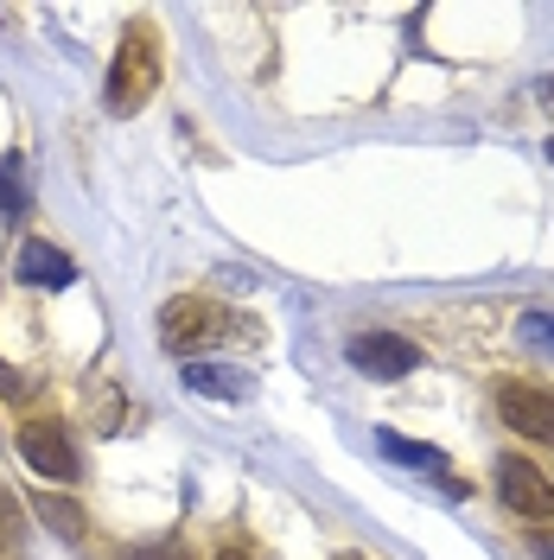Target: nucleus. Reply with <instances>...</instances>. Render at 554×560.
Wrapping results in <instances>:
<instances>
[{"mask_svg": "<svg viewBox=\"0 0 554 560\" xmlns=\"http://www.w3.org/2000/svg\"><path fill=\"white\" fill-rule=\"evenodd\" d=\"M153 83H160V38L147 20H135L122 45H115V65H108V108L115 115H135L147 96H153Z\"/></svg>", "mask_w": 554, "mask_h": 560, "instance_id": "1", "label": "nucleus"}, {"mask_svg": "<svg viewBox=\"0 0 554 560\" xmlns=\"http://www.w3.org/2000/svg\"><path fill=\"white\" fill-rule=\"evenodd\" d=\"M223 331H230V313H223L217 300H205V293H178V300H166V313H160V338H166V350H178V357L210 350Z\"/></svg>", "mask_w": 554, "mask_h": 560, "instance_id": "2", "label": "nucleus"}, {"mask_svg": "<svg viewBox=\"0 0 554 560\" xmlns=\"http://www.w3.org/2000/svg\"><path fill=\"white\" fill-rule=\"evenodd\" d=\"M20 458L33 465L45 485H77L83 478V458H77V446H70V433H65V420H26L20 427Z\"/></svg>", "mask_w": 554, "mask_h": 560, "instance_id": "3", "label": "nucleus"}, {"mask_svg": "<svg viewBox=\"0 0 554 560\" xmlns=\"http://www.w3.org/2000/svg\"><path fill=\"white\" fill-rule=\"evenodd\" d=\"M497 415H504L510 433L554 446V388H542V383H497Z\"/></svg>", "mask_w": 554, "mask_h": 560, "instance_id": "4", "label": "nucleus"}, {"mask_svg": "<svg viewBox=\"0 0 554 560\" xmlns=\"http://www.w3.org/2000/svg\"><path fill=\"white\" fill-rule=\"evenodd\" d=\"M350 363H357V376H370V383H402V376L420 370V350L408 345L402 331H363V338L350 345Z\"/></svg>", "mask_w": 554, "mask_h": 560, "instance_id": "5", "label": "nucleus"}, {"mask_svg": "<svg viewBox=\"0 0 554 560\" xmlns=\"http://www.w3.org/2000/svg\"><path fill=\"white\" fill-rule=\"evenodd\" d=\"M497 497L517 510V516H529V523H542V516H554V485L529 465V458L504 453L497 458Z\"/></svg>", "mask_w": 554, "mask_h": 560, "instance_id": "6", "label": "nucleus"}, {"mask_svg": "<svg viewBox=\"0 0 554 560\" xmlns=\"http://www.w3.org/2000/svg\"><path fill=\"white\" fill-rule=\"evenodd\" d=\"M13 275L26 280V287H70L77 280V261L58 243L33 236V243H20V255H13Z\"/></svg>", "mask_w": 554, "mask_h": 560, "instance_id": "7", "label": "nucleus"}, {"mask_svg": "<svg viewBox=\"0 0 554 560\" xmlns=\"http://www.w3.org/2000/svg\"><path fill=\"white\" fill-rule=\"evenodd\" d=\"M185 388L192 395H217V401H249V376L243 370H223V363H185Z\"/></svg>", "mask_w": 554, "mask_h": 560, "instance_id": "8", "label": "nucleus"}, {"mask_svg": "<svg viewBox=\"0 0 554 560\" xmlns=\"http://www.w3.org/2000/svg\"><path fill=\"white\" fill-rule=\"evenodd\" d=\"M33 205L26 191V153H0V223H20Z\"/></svg>", "mask_w": 554, "mask_h": 560, "instance_id": "9", "label": "nucleus"}, {"mask_svg": "<svg viewBox=\"0 0 554 560\" xmlns=\"http://www.w3.org/2000/svg\"><path fill=\"white\" fill-rule=\"evenodd\" d=\"M377 446L395 458V465H415V471L447 478V458H440V446H420V440H402V433H377Z\"/></svg>", "mask_w": 554, "mask_h": 560, "instance_id": "10", "label": "nucleus"}, {"mask_svg": "<svg viewBox=\"0 0 554 560\" xmlns=\"http://www.w3.org/2000/svg\"><path fill=\"white\" fill-rule=\"evenodd\" d=\"M38 516H45V523L58 528L65 541H83V510H77L70 497H45V503H38Z\"/></svg>", "mask_w": 554, "mask_h": 560, "instance_id": "11", "label": "nucleus"}, {"mask_svg": "<svg viewBox=\"0 0 554 560\" xmlns=\"http://www.w3.org/2000/svg\"><path fill=\"white\" fill-rule=\"evenodd\" d=\"M517 338L529 350H554V313H522L517 318Z\"/></svg>", "mask_w": 554, "mask_h": 560, "instance_id": "12", "label": "nucleus"}, {"mask_svg": "<svg viewBox=\"0 0 554 560\" xmlns=\"http://www.w3.org/2000/svg\"><path fill=\"white\" fill-rule=\"evenodd\" d=\"M20 535H26V516H20V503L0 490V548H20Z\"/></svg>", "mask_w": 554, "mask_h": 560, "instance_id": "13", "label": "nucleus"}, {"mask_svg": "<svg viewBox=\"0 0 554 560\" xmlns=\"http://www.w3.org/2000/svg\"><path fill=\"white\" fill-rule=\"evenodd\" d=\"M122 560H192V555H185V541H160V548H128Z\"/></svg>", "mask_w": 554, "mask_h": 560, "instance_id": "14", "label": "nucleus"}, {"mask_svg": "<svg viewBox=\"0 0 554 560\" xmlns=\"http://www.w3.org/2000/svg\"><path fill=\"white\" fill-rule=\"evenodd\" d=\"M20 388H26V383H20V376H13V370L0 363V395H13V401H20Z\"/></svg>", "mask_w": 554, "mask_h": 560, "instance_id": "15", "label": "nucleus"}, {"mask_svg": "<svg viewBox=\"0 0 554 560\" xmlns=\"http://www.w3.org/2000/svg\"><path fill=\"white\" fill-rule=\"evenodd\" d=\"M529 555H542V560H554V535H529Z\"/></svg>", "mask_w": 554, "mask_h": 560, "instance_id": "16", "label": "nucleus"}, {"mask_svg": "<svg viewBox=\"0 0 554 560\" xmlns=\"http://www.w3.org/2000/svg\"><path fill=\"white\" fill-rule=\"evenodd\" d=\"M217 560H249V555H243V548H223V555H217Z\"/></svg>", "mask_w": 554, "mask_h": 560, "instance_id": "17", "label": "nucleus"}, {"mask_svg": "<svg viewBox=\"0 0 554 560\" xmlns=\"http://www.w3.org/2000/svg\"><path fill=\"white\" fill-rule=\"evenodd\" d=\"M542 103H549V108H554V83H542Z\"/></svg>", "mask_w": 554, "mask_h": 560, "instance_id": "18", "label": "nucleus"}, {"mask_svg": "<svg viewBox=\"0 0 554 560\" xmlns=\"http://www.w3.org/2000/svg\"><path fill=\"white\" fill-rule=\"evenodd\" d=\"M549 160H554V140H549Z\"/></svg>", "mask_w": 554, "mask_h": 560, "instance_id": "19", "label": "nucleus"}, {"mask_svg": "<svg viewBox=\"0 0 554 560\" xmlns=\"http://www.w3.org/2000/svg\"><path fill=\"white\" fill-rule=\"evenodd\" d=\"M338 560H357V555H338Z\"/></svg>", "mask_w": 554, "mask_h": 560, "instance_id": "20", "label": "nucleus"}]
</instances>
